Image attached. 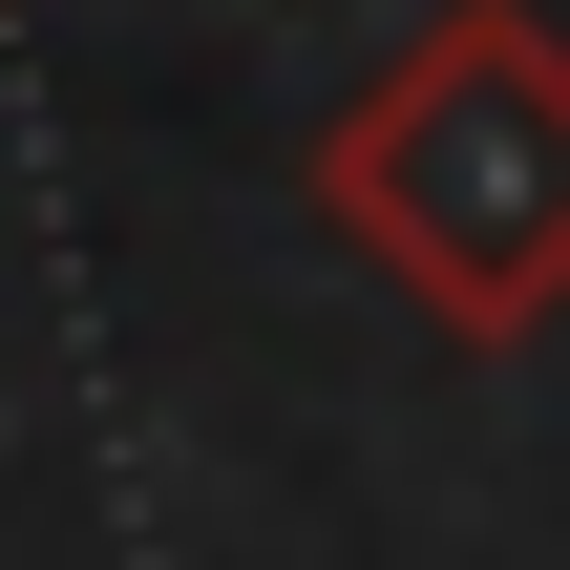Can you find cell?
Wrapping results in <instances>:
<instances>
[{"label":"cell","mask_w":570,"mask_h":570,"mask_svg":"<svg viewBox=\"0 0 570 570\" xmlns=\"http://www.w3.org/2000/svg\"><path fill=\"white\" fill-rule=\"evenodd\" d=\"M317 233L423 296V338L508 360L570 317V21L550 0H444L402 63L338 85L317 127Z\"/></svg>","instance_id":"cell-1"}]
</instances>
